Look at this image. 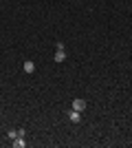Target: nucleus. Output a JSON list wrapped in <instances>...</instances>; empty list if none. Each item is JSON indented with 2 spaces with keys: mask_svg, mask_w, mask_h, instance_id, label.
I'll return each mask as SVG.
<instances>
[{
  "mask_svg": "<svg viewBox=\"0 0 132 148\" xmlns=\"http://www.w3.org/2000/svg\"><path fill=\"white\" fill-rule=\"evenodd\" d=\"M64 60H66V53H64V49H60L55 53V62H64Z\"/></svg>",
  "mask_w": 132,
  "mask_h": 148,
  "instance_id": "5",
  "label": "nucleus"
},
{
  "mask_svg": "<svg viewBox=\"0 0 132 148\" xmlns=\"http://www.w3.org/2000/svg\"><path fill=\"white\" fill-rule=\"evenodd\" d=\"M13 146H18V148H24V146H26L24 137H16V139H13Z\"/></svg>",
  "mask_w": 132,
  "mask_h": 148,
  "instance_id": "4",
  "label": "nucleus"
},
{
  "mask_svg": "<svg viewBox=\"0 0 132 148\" xmlns=\"http://www.w3.org/2000/svg\"><path fill=\"white\" fill-rule=\"evenodd\" d=\"M68 119H70L73 124H77L79 119H82V113H77V111H70V113H68Z\"/></svg>",
  "mask_w": 132,
  "mask_h": 148,
  "instance_id": "2",
  "label": "nucleus"
},
{
  "mask_svg": "<svg viewBox=\"0 0 132 148\" xmlns=\"http://www.w3.org/2000/svg\"><path fill=\"white\" fill-rule=\"evenodd\" d=\"M33 71H35V64L31 60H26L24 62V73H33Z\"/></svg>",
  "mask_w": 132,
  "mask_h": 148,
  "instance_id": "3",
  "label": "nucleus"
},
{
  "mask_svg": "<svg viewBox=\"0 0 132 148\" xmlns=\"http://www.w3.org/2000/svg\"><path fill=\"white\" fill-rule=\"evenodd\" d=\"M73 111H77V113H84L86 111V102H84V99H73Z\"/></svg>",
  "mask_w": 132,
  "mask_h": 148,
  "instance_id": "1",
  "label": "nucleus"
}]
</instances>
